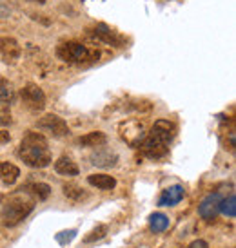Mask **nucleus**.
<instances>
[{
  "label": "nucleus",
  "mask_w": 236,
  "mask_h": 248,
  "mask_svg": "<svg viewBox=\"0 0 236 248\" xmlns=\"http://www.w3.org/2000/svg\"><path fill=\"white\" fill-rule=\"evenodd\" d=\"M105 234H107V227L105 225H98L93 232H91L87 237H85V243H95V241H100L102 237H105Z\"/></svg>",
  "instance_id": "4be33fe9"
},
{
  "label": "nucleus",
  "mask_w": 236,
  "mask_h": 248,
  "mask_svg": "<svg viewBox=\"0 0 236 248\" xmlns=\"http://www.w3.org/2000/svg\"><path fill=\"white\" fill-rule=\"evenodd\" d=\"M9 140H11L9 132H7V131H0V143H7Z\"/></svg>",
  "instance_id": "a878e982"
},
{
  "label": "nucleus",
  "mask_w": 236,
  "mask_h": 248,
  "mask_svg": "<svg viewBox=\"0 0 236 248\" xmlns=\"http://www.w3.org/2000/svg\"><path fill=\"white\" fill-rule=\"evenodd\" d=\"M64 196L66 198H69V200H73V201H80V200H84L87 194L84 192L80 186H77V185H66L64 186Z\"/></svg>",
  "instance_id": "aec40b11"
},
{
  "label": "nucleus",
  "mask_w": 236,
  "mask_h": 248,
  "mask_svg": "<svg viewBox=\"0 0 236 248\" xmlns=\"http://www.w3.org/2000/svg\"><path fill=\"white\" fill-rule=\"evenodd\" d=\"M169 227V219H167L166 214H153L151 216V230L153 232H164Z\"/></svg>",
  "instance_id": "6ab92c4d"
},
{
  "label": "nucleus",
  "mask_w": 236,
  "mask_h": 248,
  "mask_svg": "<svg viewBox=\"0 0 236 248\" xmlns=\"http://www.w3.org/2000/svg\"><path fill=\"white\" fill-rule=\"evenodd\" d=\"M33 207H35V203H33V200L26 198V192H24V196L22 194L20 196H13L0 212V223L4 227H17L18 223H22L31 214Z\"/></svg>",
  "instance_id": "7ed1b4c3"
},
{
  "label": "nucleus",
  "mask_w": 236,
  "mask_h": 248,
  "mask_svg": "<svg viewBox=\"0 0 236 248\" xmlns=\"http://www.w3.org/2000/svg\"><path fill=\"white\" fill-rule=\"evenodd\" d=\"M189 248H207V243L202 241V239H198V241L191 243V245H189Z\"/></svg>",
  "instance_id": "393cba45"
},
{
  "label": "nucleus",
  "mask_w": 236,
  "mask_h": 248,
  "mask_svg": "<svg viewBox=\"0 0 236 248\" xmlns=\"http://www.w3.org/2000/svg\"><path fill=\"white\" fill-rule=\"evenodd\" d=\"M0 56L4 58V62L13 63L20 56V46L18 42L11 36H0Z\"/></svg>",
  "instance_id": "9d476101"
},
{
  "label": "nucleus",
  "mask_w": 236,
  "mask_h": 248,
  "mask_svg": "<svg viewBox=\"0 0 236 248\" xmlns=\"http://www.w3.org/2000/svg\"><path fill=\"white\" fill-rule=\"evenodd\" d=\"M93 35L97 36L100 42H104L107 46H115V47H122L125 42L124 36L117 33L115 29H111L109 26H105V24H97L93 29Z\"/></svg>",
  "instance_id": "0eeeda50"
},
{
  "label": "nucleus",
  "mask_w": 236,
  "mask_h": 248,
  "mask_svg": "<svg viewBox=\"0 0 236 248\" xmlns=\"http://www.w3.org/2000/svg\"><path fill=\"white\" fill-rule=\"evenodd\" d=\"M55 170L58 174H62V176H77V174H78V167H77V163H75L73 159L62 156L60 159H56Z\"/></svg>",
  "instance_id": "4468645a"
},
{
  "label": "nucleus",
  "mask_w": 236,
  "mask_h": 248,
  "mask_svg": "<svg viewBox=\"0 0 236 248\" xmlns=\"http://www.w3.org/2000/svg\"><path fill=\"white\" fill-rule=\"evenodd\" d=\"M220 212H223L229 217H235L236 216V200L235 194H231L227 200H222V205H220Z\"/></svg>",
  "instance_id": "412c9836"
},
{
  "label": "nucleus",
  "mask_w": 236,
  "mask_h": 248,
  "mask_svg": "<svg viewBox=\"0 0 236 248\" xmlns=\"http://www.w3.org/2000/svg\"><path fill=\"white\" fill-rule=\"evenodd\" d=\"M18 156L26 165L33 169H44L51 163V151L46 138L38 132H29L20 141Z\"/></svg>",
  "instance_id": "f03ea898"
},
{
  "label": "nucleus",
  "mask_w": 236,
  "mask_h": 248,
  "mask_svg": "<svg viewBox=\"0 0 236 248\" xmlns=\"http://www.w3.org/2000/svg\"><path fill=\"white\" fill-rule=\"evenodd\" d=\"M22 190H26V194H31V196H35L38 198L40 201L48 200L49 194H51V186L46 185V183H33V185H28L26 188H22Z\"/></svg>",
  "instance_id": "dca6fc26"
},
{
  "label": "nucleus",
  "mask_w": 236,
  "mask_h": 248,
  "mask_svg": "<svg viewBox=\"0 0 236 248\" xmlns=\"http://www.w3.org/2000/svg\"><path fill=\"white\" fill-rule=\"evenodd\" d=\"M7 124H11V112L6 105H0V127Z\"/></svg>",
  "instance_id": "b1692460"
},
{
  "label": "nucleus",
  "mask_w": 236,
  "mask_h": 248,
  "mask_svg": "<svg viewBox=\"0 0 236 248\" xmlns=\"http://www.w3.org/2000/svg\"><path fill=\"white\" fill-rule=\"evenodd\" d=\"M15 100V89L13 85L7 82L6 78H0V104L7 105Z\"/></svg>",
  "instance_id": "f3484780"
},
{
  "label": "nucleus",
  "mask_w": 236,
  "mask_h": 248,
  "mask_svg": "<svg viewBox=\"0 0 236 248\" xmlns=\"http://www.w3.org/2000/svg\"><path fill=\"white\" fill-rule=\"evenodd\" d=\"M91 163L98 167H113L117 163V154H111V152H97L91 158Z\"/></svg>",
  "instance_id": "a211bd4d"
},
{
  "label": "nucleus",
  "mask_w": 236,
  "mask_h": 248,
  "mask_svg": "<svg viewBox=\"0 0 236 248\" xmlns=\"http://www.w3.org/2000/svg\"><path fill=\"white\" fill-rule=\"evenodd\" d=\"M220 205H222V196L220 194H209L207 198L200 203V207H198L200 217L205 221L215 219L218 212H220Z\"/></svg>",
  "instance_id": "1a4fd4ad"
},
{
  "label": "nucleus",
  "mask_w": 236,
  "mask_h": 248,
  "mask_svg": "<svg viewBox=\"0 0 236 248\" xmlns=\"http://www.w3.org/2000/svg\"><path fill=\"white\" fill-rule=\"evenodd\" d=\"M120 131H122V138L131 145H140V141L146 138V132H144V125L131 120V122H125L120 125Z\"/></svg>",
  "instance_id": "6e6552de"
},
{
  "label": "nucleus",
  "mask_w": 236,
  "mask_h": 248,
  "mask_svg": "<svg viewBox=\"0 0 236 248\" xmlns=\"http://www.w3.org/2000/svg\"><path fill=\"white\" fill-rule=\"evenodd\" d=\"M184 186L182 185H174V186H169V188H166L164 192H162V196H160L158 200V205L160 207H173V205H176V203H180L182 200H184Z\"/></svg>",
  "instance_id": "9b49d317"
},
{
  "label": "nucleus",
  "mask_w": 236,
  "mask_h": 248,
  "mask_svg": "<svg viewBox=\"0 0 236 248\" xmlns=\"http://www.w3.org/2000/svg\"><path fill=\"white\" fill-rule=\"evenodd\" d=\"M20 98L29 110H35L36 112V110H42L46 107V94H44V91L38 85H35V83L26 85L20 91Z\"/></svg>",
  "instance_id": "423d86ee"
},
{
  "label": "nucleus",
  "mask_w": 236,
  "mask_h": 248,
  "mask_svg": "<svg viewBox=\"0 0 236 248\" xmlns=\"http://www.w3.org/2000/svg\"><path fill=\"white\" fill-rule=\"evenodd\" d=\"M174 132H176V127L171 122H167V120L154 122L151 132L140 143V149L144 152V156L151 159L164 158L169 152V145H171V141L174 138Z\"/></svg>",
  "instance_id": "f257e3e1"
},
{
  "label": "nucleus",
  "mask_w": 236,
  "mask_h": 248,
  "mask_svg": "<svg viewBox=\"0 0 236 248\" xmlns=\"http://www.w3.org/2000/svg\"><path fill=\"white\" fill-rule=\"evenodd\" d=\"M20 176L18 167L13 163H0V179L6 183V185H13L15 181Z\"/></svg>",
  "instance_id": "ddd939ff"
},
{
  "label": "nucleus",
  "mask_w": 236,
  "mask_h": 248,
  "mask_svg": "<svg viewBox=\"0 0 236 248\" xmlns=\"http://www.w3.org/2000/svg\"><path fill=\"white\" fill-rule=\"evenodd\" d=\"M75 235H77V230H66V232H60V234H56V241L60 243V245H67L75 239Z\"/></svg>",
  "instance_id": "5701e85b"
},
{
  "label": "nucleus",
  "mask_w": 236,
  "mask_h": 248,
  "mask_svg": "<svg viewBox=\"0 0 236 248\" xmlns=\"http://www.w3.org/2000/svg\"><path fill=\"white\" fill-rule=\"evenodd\" d=\"M87 181H89V185L97 186L100 190H111L117 186V179L113 176H107V174H91Z\"/></svg>",
  "instance_id": "f8f14e48"
},
{
  "label": "nucleus",
  "mask_w": 236,
  "mask_h": 248,
  "mask_svg": "<svg viewBox=\"0 0 236 248\" xmlns=\"http://www.w3.org/2000/svg\"><path fill=\"white\" fill-rule=\"evenodd\" d=\"M56 55L60 60L67 63H75V65H82V63L95 62L98 58V53L91 51L89 47H85L78 42H66L62 46H58Z\"/></svg>",
  "instance_id": "20e7f679"
},
{
  "label": "nucleus",
  "mask_w": 236,
  "mask_h": 248,
  "mask_svg": "<svg viewBox=\"0 0 236 248\" xmlns=\"http://www.w3.org/2000/svg\"><path fill=\"white\" fill-rule=\"evenodd\" d=\"M28 2H33V4H46V0H28Z\"/></svg>",
  "instance_id": "bb28decb"
},
{
  "label": "nucleus",
  "mask_w": 236,
  "mask_h": 248,
  "mask_svg": "<svg viewBox=\"0 0 236 248\" xmlns=\"http://www.w3.org/2000/svg\"><path fill=\"white\" fill-rule=\"evenodd\" d=\"M36 127H38L40 131L53 134L55 138H64V136L69 134L67 124L64 122L62 118L56 116V114H46V116H42L40 120L36 122Z\"/></svg>",
  "instance_id": "39448f33"
},
{
  "label": "nucleus",
  "mask_w": 236,
  "mask_h": 248,
  "mask_svg": "<svg viewBox=\"0 0 236 248\" xmlns=\"http://www.w3.org/2000/svg\"><path fill=\"white\" fill-rule=\"evenodd\" d=\"M105 141H107V138H105L104 132L100 131L89 132V134H85L78 140V143L84 145V147H102V145H105Z\"/></svg>",
  "instance_id": "2eb2a0df"
}]
</instances>
